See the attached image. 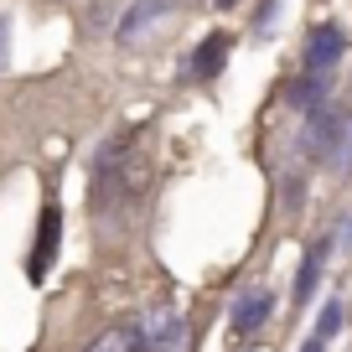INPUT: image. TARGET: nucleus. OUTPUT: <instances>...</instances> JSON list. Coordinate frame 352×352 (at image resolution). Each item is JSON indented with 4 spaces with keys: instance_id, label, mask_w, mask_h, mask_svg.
Returning <instances> with one entry per match:
<instances>
[{
    "instance_id": "obj_8",
    "label": "nucleus",
    "mask_w": 352,
    "mask_h": 352,
    "mask_svg": "<svg viewBox=\"0 0 352 352\" xmlns=\"http://www.w3.org/2000/svg\"><path fill=\"white\" fill-rule=\"evenodd\" d=\"M233 57V32H212L197 42V52H192V78H202V83H212V78L228 67Z\"/></svg>"
},
{
    "instance_id": "obj_11",
    "label": "nucleus",
    "mask_w": 352,
    "mask_h": 352,
    "mask_svg": "<svg viewBox=\"0 0 352 352\" xmlns=\"http://www.w3.org/2000/svg\"><path fill=\"white\" fill-rule=\"evenodd\" d=\"M275 21H280V0H264L259 11H254V32L270 36V32H275Z\"/></svg>"
},
{
    "instance_id": "obj_13",
    "label": "nucleus",
    "mask_w": 352,
    "mask_h": 352,
    "mask_svg": "<svg viewBox=\"0 0 352 352\" xmlns=\"http://www.w3.org/2000/svg\"><path fill=\"white\" fill-rule=\"evenodd\" d=\"M6 47H11V16H0V67H6Z\"/></svg>"
},
{
    "instance_id": "obj_12",
    "label": "nucleus",
    "mask_w": 352,
    "mask_h": 352,
    "mask_svg": "<svg viewBox=\"0 0 352 352\" xmlns=\"http://www.w3.org/2000/svg\"><path fill=\"white\" fill-rule=\"evenodd\" d=\"M331 233H337L342 254H352V212H347V218H342V223H337V228H331Z\"/></svg>"
},
{
    "instance_id": "obj_3",
    "label": "nucleus",
    "mask_w": 352,
    "mask_h": 352,
    "mask_svg": "<svg viewBox=\"0 0 352 352\" xmlns=\"http://www.w3.org/2000/svg\"><path fill=\"white\" fill-rule=\"evenodd\" d=\"M135 331H140V352H187L192 347L187 342V316L176 306H151Z\"/></svg>"
},
{
    "instance_id": "obj_5",
    "label": "nucleus",
    "mask_w": 352,
    "mask_h": 352,
    "mask_svg": "<svg viewBox=\"0 0 352 352\" xmlns=\"http://www.w3.org/2000/svg\"><path fill=\"white\" fill-rule=\"evenodd\" d=\"M270 316H275V290L270 285H243L239 296H233L228 327H233V337H254Z\"/></svg>"
},
{
    "instance_id": "obj_4",
    "label": "nucleus",
    "mask_w": 352,
    "mask_h": 352,
    "mask_svg": "<svg viewBox=\"0 0 352 352\" xmlns=\"http://www.w3.org/2000/svg\"><path fill=\"white\" fill-rule=\"evenodd\" d=\"M57 243H63V208H57V197L42 202V218H36V239H32V264H26V275L42 285L47 270H52L57 259Z\"/></svg>"
},
{
    "instance_id": "obj_15",
    "label": "nucleus",
    "mask_w": 352,
    "mask_h": 352,
    "mask_svg": "<svg viewBox=\"0 0 352 352\" xmlns=\"http://www.w3.org/2000/svg\"><path fill=\"white\" fill-rule=\"evenodd\" d=\"M223 6H233V0H218V11H223Z\"/></svg>"
},
{
    "instance_id": "obj_10",
    "label": "nucleus",
    "mask_w": 352,
    "mask_h": 352,
    "mask_svg": "<svg viewBox=\"0 0 352 352\" xmlns=\"http://www.w3.org/2000/svg\"><path fill=\"white\" fill-rule=\"evenodd\" d=\"M88 352H140V331L109 327V331H99V337L88 342Z\"/></svg>"
},
{
    "instance_id": "obj_7",
    "label": "nucleus",
    "mask_w": 352,
    "mask_h": 352,
    "mask_svg": "<svg viewBox=\"0 0 352 352\" xmlns=\"http://www.w3.org/2000/svg\"><path fill=\"white\" fill-rule=\"evenodd\" d=\"M176 16V0H140V6H130V11L120 16V26H114V42L120 47H135L145 32H155L161 21H171Z\"/></svg>"
},
{
    "instance_id": "obj_6",
    "label": "nucleus",
    "mask_w": 352,
    "mask_h": 352,
    "mask_svg": "<svg viewBox=\"0 0 352 352\" xmlns=\"http://www.w3.org/2000/svg\"><path fill=\"white\" fill-rule=\"evenodd\" d=\"M331 249H337V233H321V239L306 249V259H300L296 280H290V300H296V311L316 300V285H321V275H327V259H331Z\"/></svg>"
},
{
    "instance_id": "obj_2",
    "label": "nucleus",
    "mask_w": 352,
    "mask_h": 352,
    "mask_svg": "<svg viewBox=\"0 0 352 352\" xmlns=\"http://www.w3.org/2000/svg\"><path fill=\"white\" fill-rule=\"evenodd\" d=\"M342 57H347V32H342L337 21H316L306 32V47H300V73L331 78L342 67Z\"/></svg>"
},
{
    "instance_id": "obj_14",
    "label": "nucleus",
    "mask_w": 352,
    "mask_h": 352,
    "mask_svg": "<svg viewBox=\"0 0 352 352\" xmlns=\"http://www.w3.org/2000/svg\"><path fill=\"white\" fill-rule=\"evenodd\" d=\"M342 171H352V130H347V151H342Z\"/></svg>"
},
{
    "instance_id": "obj_1",
    "label": "nucleus",
    "mask_w": 352,
    "mask_h": 352,
    "mask_svg": "<svg viewBox=\"0 0 352 352\" xmlns=\"http://www.w3.org/2000/svg\"><path fill=\"white\" fill-rule=\"evenodd\" d=\"M145 176H151V155H145L135 130H114L99 140L94 161H88V218L99 228H120L130 208L140 202Z\"/></svg>"
},
{
    "instance_id": "obj_9",
    "label": "nucleus",
    "mask_w": 352,
    "mask_h": 352,
    "mask_svg": "<svg viewBox=\"0 0 352 352\" xmlns=\"http://www.w3.org/2000/svg\"><path fill=\"white\" fill-rule=\"evenodd\" d=\"M285 104H290V109H300V114L331 104V78H321V73H296V78L285 83Z\"/></svg>"
}]
</instances>
